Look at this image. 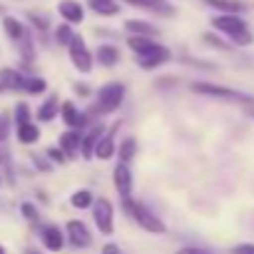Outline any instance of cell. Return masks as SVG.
Masks as SVG:
<instances>
[{
	"instance_id": "1",
	"label": "cell",
	"mask_w": 254,
	"mask_h": 254,
	"mask_svg": "<svg viewBox=\"0 0 254 254\" xmlns=\"http://www.w3.org/2000/svg\"><path fill=\"white\" fill-rule=\"evenodd\" d=\"M122 209L127 212V217H130L132 222H137V227H142L145 232H150V234H167V224L152 212V209H147L142 202H137V199H122Z\"/></svg>"
},
{
	"instance_id": "2",
	"label": "cell",
	"mask_w": 254,
	"mask_h": 254,
	"mask_svg": "<svg viewBox=\"0 0 254 254\" xmlns=\"http://www.w3.org/2000/svg\"><path fill=\"white\" fill-rule=\"evenodd\" d=\"M125 95H127V87L122 82H117V80L105 82L97 90V100L90 107V115H112V112H117L125 102Z\"/></svg>"
},
{
	"instance_id": "3",
	"label": "cell",
	"mask_w": 254,
	"mask_h": 254,
	"mask_svg": "<svg viewBox=\"0 0 254 254\" xmlns=\"http://www.w3.org/2000/svg\"><path fill=\"white\" fill-rule=\"evenodd\" d=\"M190 90L194 95H202V97H212V100H227V102H239V105H254V97L252 95H244V92H237L232 87H224V85H214V82H192Z\"/></svg>"
},
{
	"instance_id": "4",
	"label": "cell",
	"mask_w": 254,
	"mask_h": 254,
	"mask_svg": "<svg viewBox=\"0 0 254 254\" xmlns=\"http://www.w3.org/2000/svg\"><path fill=\"white\" fill-rule=\"evenodd\" d=\"M67 55H70V63H72V67L77 72H82V75L92 72V67H95V53H90V48H87V43H85L82 35H75L72 38V43L67 48Z\"/></svg>"
},
{
	"instance_id": "5",
	"label": "cell",
	"mask_w": 254,
	"mask_h": 254,
	"mask_svg": "<svg viewBox=\"0 0 254 254\" xmlns=\"http://www.w3.org/2000/svg\"><path fill=\"white\" fill-rule=\"evenodd\" d=\"M92 222L100 234H112L115 232V204L107 197H97L92 204Z\"/></svg>"
},
{
	"instance_id": "6",
	"label": "cell",
	"mask_w": 254,
	"mask_h": 254,
	"mask_svg": "<svg viewBox=\"0 0 254 254\" xmlns=\"http://www.w3.org/2000/svg\"><path fill=\"white\" fill-rule=\"evenodd\" d=\"M112 185L120 194V199H130L132 197V190H135V177H132V170L130 165L125 162H117L112 167Z\"/></svg>"
},
{
	"instance_id": "7",
	"label": "cell",
	"mask_w": 254,
	"mask_h": 254,
	"mask_svg": "<svg viewBox=\"0 0 254 254\" xmlns=\"http://www.w3.org/2000/svg\"><path fill=\"white\" fill-rule=\"evenodd\" d=\"M65 234H67V242L75 249H87L92 244V232H90V227L82 219H70L65 224Z\"/></svg>"
},
{
	"instance_id": "8",
	"label": "cell",
	"mask_w": 254,
	"mask_h": 254,
	"mask_svg": "<svg viewBox=\"0 0 254 254\" xmlns=\"http://www.w3.org/2000/svg\"><path fill=\"white\" fill-rule=\"evenodd\" d=\"M117 130H120V120L112 122V125L107 127V132H105L102 140L97 142V147H95V157H97L100 162H107V160H112V157L117 155V142H115Z\"/></svg>"
},
{
	"instance_id": "9",
	"label": "cell",
	"mask_w": 254,
	"mask_h": 254,
	"mask_svg": "<svg viewBox=\"0 0 254 254\" xmlns=\"http://www.w3.org/2000/svg\"><path fill=\"white\" fill-rule=\"evenodd\" d=\"M212 28L217 33L227 35V38H232V35H237L242 30H249V25H247V20L242 15H214L212 18Z\"/></svg>"
},
{
	"instance_id": "10",
	"label": "cell",
	"mask_w": 254,
	"mask_h": 254,
	"mask_svg": "<svg viewBox=\"0 0 254 254\" xmlns=\"http://www.w3.org/2000/svg\"><path fill=\"white\" fill-rule=\"evenodd\" d=\"M105 132H107V127H105L100 120L87 127V132H85V137H82V150H80V155H82L85 160H92V157H95V147H97V142L102 140Z\"/></svg>"
},
{
	"instance_id": "11",
	"label": "cell",
	"mask_w": 254,
	"mask_h": 254,
	"mask_svg": "<svg viewBox=\"0 0 254 254\" xmlns=\"http://www.w3.org/2000/svg\"><path fill=\"white\" fill-rule=\"evenodd\" d=\"M122 3L147 10V13H155V15H162V18H175V5L167 3V0H122Z\"/></svg>"
},
{
	"instance_id": "12",
	"label": "cell",
	"mask_w": 254,
	"mask_h": 254,
	"mask_svg": "<svg viewBox=\"0 0 254 254\" xmlns=\"http://www.w3.org/2000/svg\"><path fill=\"white\" fill-rule=\"evenodd\" d=\"M60 117H63V122L70 127V130H85V125H87V120H90L87 112H80L77 105L70 102V100L63 102V107H60Z\"/></svg>"
},
{
	"instance_id": "13",
	"label": "cell",
	"mask_w": 254,
	"mask_h": 254,
	"mask_svg": "<svg viewBox=\"0 0 254 254\" xmlns=\"http://www.w3.org/2000/svg\"><path fill=\"white\" fill-rule=\"evenodd\" d=\"M65 239H67V234H65L58 224H48V227L40 229V242H43V247H45L48 252H53V254H58V252L65 247Z\"/></svg>"
},
{
	"instance_id": "14",
	"label": "cell",
	"mask_w": 254,
	"mask_h": 254,
	"mask_svg": "<svg viewBox=\"0 0 254 254\" xmlns=\"http://www.w3.org/2000/svg\"><path fill=\"white\" fill-rule=\"evenodd\" d=\"M135 60H137V65H140L142 70H157L160 65H165V63H170V60H172V53H170V48L157 45L155 50H150L147 55L135 58Z\"/></svg>"
},
{
	"instance_id": "15",
	"label": "cell",
	"mask_w": 254,
	"mask_h": 254,
	"mask_svg": "<svg viewBox=\"0 0 254 254\" xmlns=\"http://www.w3.org/2000/svg\"><path fill=\"white\" fill-rule=\"evenodd\" d=\"M82 137H85V132L82 130H67V132H63L60 135V140H58V147L72 160V157H77L80 155V150H82Z\"/></svg>"
},
{
	"instance_id": "16",
	"label": "cell",
	"mask_w": 254,
	"mask_h": 254,
	"mask_svg": "<svg viewBox=\"0 0 254 254\" xmlns=\"http://www.w3.org/2000/svg\"><path fill=\"white\" fill-rule=\"evenodd\" d=\"M202 3L212 10H217L219 15H242L247 13V3L244 0H202Z\"/></svg>"
},
{
	"instance_id": "17",
	"label": "cell",
	"mask_w": 254,
	"mask_h": 254,
	"mask_svg": "<svg viewBox=\"0 0 254 254\" xmlns=\"http://www.w3.org/2000/svg\"><path fill=\"white\" fill-rule=\"evenodd\" d=\"M58 13L70 25H80L85 20V8L77 3V0H60V3H58Z\"/></svg>"
},
{
	"instance_id": "18",
	"label": "cell",
	"mask_w": 254,
	"mask_h": 254,
	"mask_svg": "<svg viewBox=\"0 0 254 254\" xmlns=\"http://www.w3.org/2000/svg\"><path fill=\"white\" fill-rule=\"evenodd\" d=\"M125 30L130 35H142V38H157L160 35V28L152 25L150 20H140V18H132V20H125Z\"/></svg>"
},
{
	"instance_id": "19",
	"label": "cell",
	"mask_w": 254,
	"mask_h": 254,
	"mask_svg": "<svg viewBox=\"0 0 254 254\" xmlns=\"http://www.w3.org/2000/svg\"><path fill=\"white\" fill-rule=\"evenodd\" d=\"M25 75L15 67H3L0 70V85L5 90H25Z\"/></svg>"
},
{
	"instance_id": "20",
	"label": "cell",
	"mask_w": 254,
	"mask_h": 254,
	"mask_svg": "<svg viewBox=\"0 0 254 254\" xmlns=\"http://www.w3.org/2000/svg\"><path fill=\"white\" fill-rule=\"evenodd\" d=\"M95 60H97V65H102V67H115V65L120 63V48L112 45V43H105V45H100V48L95 50Z\"/></svg>"
},
{
	"instance_id": "21",
	"label": "cell",
	"mask_w": 254,
	"mask_h": 254,
	"mask_svg": "<svg viewBox=\"0 0 254 254\" xmlns=\"http://www.w3.org/2000/svg\"><path fill=\"white\" fill-rule=\"evenodd\" d=\"M160 43L155 38H142V35H127V48L135 53V58H142L147 55L150 50H155Z\"/></svg>"
},
{
	"instance_id": "22",
	"label": "cell",
	"mask_w": 254,
	"mask_h": 254,
	"mask_svg": "<svg viewBox=\"0 0 254 254\" xmlns=\"http://www.w3.org/2000/svg\"><path fill=\"white\" fill-rule=\"evenodd\" d=\"M60 107H63L60 97H58V95H50V97L38 107V122H53V120L60 115Z\"/></svg>"
},
{
	"instance_id": "23",
	"label": "cell",
	"mask_w": 254,
	"mask_h": 254,
	"mask_svg": "<svg viewBox=\"0 0 254 254\" xmlns=\"http://www.w3.org/2000/svg\"><path fill=\"white\" fill-rule=\"evenodd\" d=\"M137 140L135 137H125L120 145H117V162H125V165H130L135 157H137Z\"/></svg>"
},
{
	"instance_id": "24",
	"label": "cell",
	"mask_w": 254,
	"mask_h": 254,
	"mask_svg": "<svg viewBox=\"0 0 254 254\" xmlns=\"http://www.w3.org/2000/svg\"><path fill=\"white\" fill-rule=\"evenodd\" d=\"M3 30H5V35H8L13 43H20V40L28 38L25 25H23L18 18H3Z\"/></svg>"
},
{
	"instance_id": "25",
	"label": "cell",
	"mask_w": 254,
	"mask_h": 254,
	"mask_svg": "<svg viewBox=\"0 0 254 254\" xmlns=\"http://www.w3.org/2000/svg\"><path fill=\"white\" fill-rule=\"evenodd\" d=\"M38 140H40V127L35 122L18 125V142L20 145H35Z\"/></svg>"
},
{
	"instance_id": "26",
	"label": "cell",
	"mask_w": 254,
	"mask_h": 254,
	"mask_svg": "<svg viewBox=\"0 0 254 254\" xmlns=\"http://www.w3.org/2000/svg\"><path fill=\"white\" fill-rule=\"evenodd\" d=\"M87 5H90L97 15H102V18L120 15V5H117V0H90Z\"/></svg>"
},
{
	"instance_id": "27",
	"label": "cell",
	"mask_w": 254,
	"mask_h": 254,
	"mask_svg": "<svg viewBox=\"0 0 254 254\" xmlns=\"http://www.w3.org/2000/svg\"><path fill=\"white\" fill-rule=\"evenodd\" d=\"M70 204L75 207V209H92V204H95V194L90 192V190H75L72 194H70Z\"/></svg>"
},
{
	"instance_id": "28",
	"label": "cell",
	"mask_w": 254,
	"mask_h": 254,
	"mask_svg": "<svg viewBox=\"0 0 254 254\" xmlns=\"http://www.w3.org/2000/svg\"><path fill=\"white\" fill-rule=\"evenodd\" d=\"M75 35H77V33L72 30V25H70V23H63V25H58V30H55V43L63 45V48H70V43H72Z\"/></svg>"
},
{
	"instance_id": "29",
	"label": "cell",
	"mask_w": 254,
	"mask_h": 254,
	"mask_svg": "<svg viewBox=\"0 0 254 254\" xmlns=\"http://www.w3.org/2000/svg\"><path fill=\"white\" fill-rule=\"evenodd\" d=\"M45 90H48V82H45L43 77L28 75V80H25V92H28V95H43Z\"/></svg>"
},
{
	"instance_id": "30",
	"label": "cell",
	"mask_w": 254,
	"mask_h": 254,
	"mask_svg": "<svg viewBox=\"0 0 254 254\" xmlns=\"http://www.w3.org/2000/svg\"><path fill=\"white\" fill-rule=\"evenodd\" d=\"M202 43L209 45V48H217V50H232V48H234L229 40H222V38L214 35V33H204V35H202Z\"/></svg>"
},
{
	"instance_id": "31",
	"label": "cell",
	"mask_w": 254,
	"mask_h": 254,
	"mask_svg": "<svg viewBox=\"0 0 254 254\" xmlns=\"http://www.w3.org/2000/svg\"><path fill=\"white\" fill-rule=\"evenodd\" d=\"M13 120H15L18 125L33 122V112H30V105H28V102H18V105H15V112H13Z\"/></svg>"
},
{
	"instance_id": "32",
	"label": "cell",
	"mask_w": 254,
	"mask_h": 254,
	"mask_svg": "<svg viewBox=\"0 0 254 254\" xmlns=\"http://www.w3.org/2000/svg\"><path fill=\"white\" fill-rule=\"evenodd\" d=\"M229 43H232L234 48H249V45H254V35H252V30H242V33L232 35Z\"/></svg>"
},
{
	"instance_id": "33",
	"label": "cell",
	"mask_w": 254,
	"mask_h": 254,
	"mask_svg": "<svg viewBox=\"0 0 254 254\" xmlns=\"http://www.w3.org/2000/svg\"><path fill=\"white\" fill-rule=\"evenodd\" d=\"M10 125H13V115L10 112H0V142H5L10 135Z\"/></svg>"
},
{
	"instance_id": "34",
	"label": "cell",
	"mask_w": 254,
	"mask_h": 254,
	"mask_svg": "<svg viewBox=\"0 0 254 254\" xmlns=\"http://www.w3.org/2000/svg\"><path fill=\"white\" fill-rule=\"evenodd\" d=\"M45 155H48V160H50L53 165H65V162L70 160V157H67L58 145H55V147H48V150H45Z\"/></svg>"
},
{
	"instance_id": "35",
	"label": "cell",
	"mask_w": 254,
	"mask_h": 254,
	"mask_svg": "<svg viewBox=\"0 0 254 254\" xmlns=\"http://www.w3.org/2000/svg\"><path fill=\"white\" fill-rule=\"evenodd\" d=\"M20 214H23L28 222H33V224L40 219V212H38V207H35L33 202H23V204H20Z\"/></svg>"
},
{
	"instance_id": "36",
	"label": "cell",
	"mask_w": 254,
	"mask_h": 254,
	"mask_svg": "<svg viewBox=\"0 0 254 254\" xmlns=\"http://www.w3.org/2000/svg\"><path fill=\"white\" fill-rule=\"evenodd\" d=\"M33 165H35L40 172H50V170H53V162L48 160V155H38V152H35V155H33Z\"/></svg>"
},
{
	"instance_id": "37",
	"label": "cell",
	"mask_w": 254,
	"mask_h": 254,
	"mask_svg": "<svg viewBox=\"0 0 254 254\" xmlns=\"http://www.w3.org/2000/svg\"><path fill=\"white\" fill-rule=\"evenodd\" d=\"M28 20H30L40 33H45V30H48V25H50V23H48V18H45V15H38V13H30V15H28Z\"/></svg>"
},
{
	"instance_id": "38",
	"label": "cell",
	"mask_w": 254,
	"mask_h": 254,
	"mask_svg": "<svg viewBox=\"0 0 254 254\" xmlns=\"http://www.w3.org/2000/svg\"><path fill=\"white\" fill-rule=\"evenodd\" d=\"M175 254H212V252L204 247H197V244H187V247H180Z\"/></svg>"
},
{
	"instance_id": "39",
	"label": "cell",
	"mask_w": 254,
	"mask_h": 254,
	"mask_svg": "<svg viewBox=\"0 0 254 254\" xmlns=\"http://www.w3.org/2000/svg\"><path fill=\"white\" fill-rule=\"evenodd\" d=\"M72 90H75V95H77V97H90V95H92V87H90L87 82H75V85H72Z\"/></svg>"
},
{
	"instance_id": "40",
	"label": "cell",
	"mask_w": 254,
	"mask_h": 254,
	"mask_svg": "<svg viewBox=\"0 0 254 254\" xmlns=\"http://www.w3.org/2000/svg\"><path fill=\"white\" fill-rule=\"evenodd\" d=\"M232 254H254V244L252 242H242L232 247Z\"/></svg>"
},
{
	"instance_id": "41",
	"label": "cell",
	"mask_w": 254,
	"mask_h": 254,
	"mask_svg": "<svg viewBox=\"0 0 254 254\" xmlns=\"http://www.w3.org/2000/svg\"><path fill=\"white\" fill-rule=\"evenodd\" d=\"M100 254H125V252H122V247H120V244H115V242H107V244H102Z\"/></svg>"
},
{
	"instance_id": "42",
	"label": "cell",
	"mask_w": 254,
	"mask_h": 254,
	"mask_svg": "<svg viewBox=\"0 0 254 254\" xmlns=\"http://www.w3.org/2000/svg\"><path fill=\"white\" fill-rule=\"evenodd\" d=\"M5 162V155H3V150H0V165H3Z\"/></svg>"
},
{
	"instance_id": "43",
	"label": "cell",
	"mask_w": 254,
	"mask_h": 254,
	"mask_svg": "<svg viewBox=\"0 0 254 254\" xmlns=\"http://www.w3.org/2000/svg\"><path fill=\"white\" fill-rule=\"evenodd\" d=\"M25 254H40V252H38V249H28Z\"/></svg>"
},
{
	"instance_id": "44",
	"label": "cell",
	"mask_w": 254,
	"mask_h": 254,
	"mask_svg": "<svg viewBox=\"0 0 254 254\" xmlns=\"http://www.w3.org/2000/svg\"><path fill=\"white\" fill-rule=\"evenodd\" d=\"M247 107H252V110H249V115H252V117H254V105H247Z\"/></svg>"
},
{
	"instance_id": "45",
	"label": "cell",
	"mask_w": 254,
	"mask_h": 254,
	"mask_svg": "<svg viewBox=\"0 0 254 254\" xmlns=\"http://www.w3.org/2000/svg\"><path fill=\"white\" fill-rule=\"evenodd\" d=\"M0 254H8V252H5V247H3V244H0Z\"/></svg>"
},
{
	"instance_id": "46",
	"label": "cell",
	"mask_w": 254,
	"mask_h": 254,
	"mask_svg": "<svg viewBox=\"0 0 254 254\" xmlns=\"http://www.w3.org/2000/svg\"><path fill=\"white\" fill-rule=\"evenodd\" d=\"M3 90H5V87H3V85H0V92H3Z\"/></svg>"
},
{
	"instance_id": "47",
	"label": "cell",
	"mask_w": 254,
	"mask_h": 254,
	"mask_svg": "<svg viewBox=\"0 0 254 254\" xmlns=\"http://www.w3.org/2000/svg\"><path fill=\"white\" fill-rule=\"evenodd\" d=\"M0 185H3V180H0Z\"/></svg>"
}]
</instances>
